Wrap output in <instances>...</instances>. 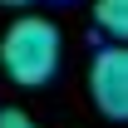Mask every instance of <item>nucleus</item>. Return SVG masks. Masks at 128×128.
<instances>
[{"label":"nucleus","mask_w":128,"mask_h":128,"mask_svg":"<svg viewBox=\"0 0 128 128\" xmlns=\"http://www.w3.org/2000/svg\"><path fill=\"white\" fill-rule=\"evenodd\" d=\"M59 54H64V40H59V25L44 15H20L5 40H0V64L5 74L25 89H40L59 74Z\"/></svg>","instance_id":"obj_1"},{"label":"nucleus","mask_w":128,"mask_h":128,"mask_svg":"<svg viewBox=\"0 0 128 128\" xmlns=\"http://www.w3.org/2000/svg\"><path fill=\"white\" fill-rule=\"evenodd\" d=\"M89 94L104 118H128V49L104 44L89 64Z\"/></svg>","instance_id":"obj_2"},{"label":"nucleus","mask_w":128,"mask_h":128,"mask_svg":"<svg viewBox=\"0 0 128 128\" xmlns=\"http://www.w3.org/2000/svg\"><path fill=\"white\" fill-rule=\"evenodd\" d=\"M94 20L108 40H123L128 34V0H98L94 5Z\"/></svg>","instance_id":"obj_3"},{"label":"nucleus","mask_w":128,"mask_h":128,"mask_svg":"<svg viewBox=\"0 0 128 128\" xmlns=\"http://www.w3.org/2000/svg\"><path fill=\"white\" fill-rule=\"evenodd\" d=\"M0 128H34V123H30L20 108H5V113H0Z\"/></svg>","instance_id":"obj_4"},{"label":"nucleus","mask_w":128,"mask_h":128,"mask_svg":"<svg viewBox=\"0 0 128 128\" xmlns=\"http://www.w3.org/2000/svg\"><path fill=\"white\" fill-rule=\"evenodd\" d=\"M0 5H30V0H0Z\"/></svg>","instance_id":"obj_5"}]
</instances>
